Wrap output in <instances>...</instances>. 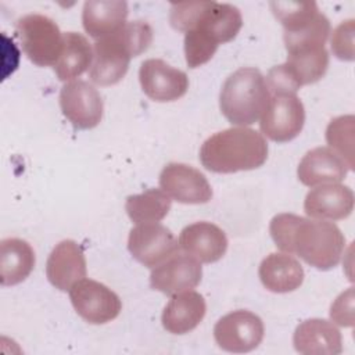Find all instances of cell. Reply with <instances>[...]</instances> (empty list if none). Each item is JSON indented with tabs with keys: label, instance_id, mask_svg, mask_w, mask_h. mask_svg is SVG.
Listing matches in <instances>:
<instances>
[{
	"label": "cell",
	"instance_id": "obj_1",
	"mask_svg": "<svg viewBox=\"0 0 355 355\" xmlns=\"http://www.w3.org/2000/svg\"><path fill=\"white\" fill-rule=\"evenodd\" d=\"M169 21L172 28L184 32V55L189 68L208 62L218 46L233 40L243 25L237 7L216 1L172 4Z\"/></svg>",
	"mask_w": 355,
	"mask_h": 355
},
{
	"label": "cell",
	"instance_id": "obj_2",
	"mask_svg": "<svg viewBox=\"0 0 355 355\" xmlns=\"http://www.w3.org/2000/svg\"><path fill=\"white\" fill-rule=\"evenodd\" d=\"M269 233L279 250L298 255L319 270L337 266L345 248L340 227L323 219L311 220L294 214H277L270 220Z\"/></svg>",
	"mask_w": 355,
	"mask_h": 355
},
{
	"label": "cell",
	"instance_id": "obj_3",
	"mask_svg": "<svg viewBox=\"0 0 355 355\" xmlns=\"http://www.w3.org/2000/svg\"><path fill=\"white\" fill-rule=\"evenodd\" d=\"M151 42L153 28L146 21L125 22L112 33L97 39L89 69L92 82L100 86L118 83L126 75L130 60L144 53Z\"/></svg>",
	"mask_w": 355,
	"mask_h": 355
},
{
	"label": "cell",
	"instance_id": "obj_4",
	"mask_svg": "<svg viewBox=\"0 0 355 355\" xmlns=\"http://www.w3.org/2000/svg\"><path fill=\"white\" fill-rule=\"evenodd\" d=\"M268 143L255 129L229 128L209 136L200 148L202 166L215 173L251 171L263 165Z\"/></svg>",
	"mask_w": 355,
	"mask_h": 355
},
{
	"label": "cell",
	"instance_id": "obj_5",
	"mask_svg": "<svg viewBox=\"0 0 355 355\" xmlns=\"http://www.w3.org/2000/svg\"><path fill=\"white\" fill-rule=\"evenodd\" d=\"M269 98L270 93L259 69L244 67L225 80L219 94V107L232 125L247 126L262 116Z\"/></svg>",
	"mask_w": 355,
	"mask_h": 355
},
{
	"label": "cell",
	"instance_id": "obj_6",
	"mask_svg": "<svg viewBox=\"0 0 355 355\" xmlns=\"http://www.w3.org/2000/svg\"><path fill=\"white\" fill-rule=\"evenodd\" d=\"M269 6L284 28L283 40L287 54L324 47L330 22L315 1H270Z\"/></svg>",
	"mask_w": 355,
	"mask_h": 355
},
{
	"label": "cell",
	"instance_id": "obj_7",
	"mask_svg": "<svg viewBox=\"0 0 355 355\" xmlns=\"http://www.w3.org/2000/svg\"><path fill=\"white\" fill-rule=\"evenodd\" d=\"M15 31L24 53L33 64L55 65L62 51L64 33L51 18L42 14L24 15L17 21Z\"/></svg>",
	"mask_w": 355,
	"mask_h": 355
},
{
	"label": "cell",
	"instance_id": "obj_8",
	"mask_svg": "<svg viewBox=\"0 0 355 355\" xmlns=\"http://www.w3.org/2000/svg\"><path fill=\"white\" fill-rule=\"evenodd\" d=\"M304 122V104L295 93H272L259 128L268 139L286 143L301 133Z\"/></svg>",
	"mask_w": 355,
	"mask_h": 355
},
{
	"label": "cell",
	"instance_id": "obj_9",
	"mask_svg": "<svg viewBox=\"0 0 355 355\" xmlns=\"http://www.w3.org/2000/svg\"><path fill=\"white\" fill-rule=\"evenodd\" d=\"M263 331V322L258 315L245 309H237L216 322L214 338L223 351L244 354L261 344Z\"/></svg>",
	"mask_w": 355,
	"mask_h": 355
},
{
	"label": "cell",
	"instance_id": "obj_10",
	"mask_svg": "<svg viewBox=\"0 0 355 355\" xmlns=\"http://www.w3.org/2000/svg\"><path fill=\"white\" fill-rule=\"evenodd\" d=\"M69 298L76 313L92 324H104L114 320L121 309L119 297L105 284L82 279L69 290Z\"/></svg>",
	"mask_w": 355,
	"mask_h": 355
},
{
	"label": "cell",
	"instance_id": "obj_11",
	"mask_svg": "<svg viewBox=\"0 0 355 355\" xmlns=\"http://www.w3.org/2000/svg\"><path fill=\"white\" fill-rule=\"evenodd\" d=\"M179 243L173 233L158 222L139 223L129 232L128 250L132 257L147 268H155L176 252Z\"/></svg>",
	"mask_w": 355,
	"mask_h": 355
},
{
	"label": "cell",
	"instance_id": "obj_12",
	"mask_svg": "<svg viewBox=\"0 0 355 355\" xmlns=\"http://www.w3.org/2000/svg\"><path fill=\"white\" fill-rule=\"evenodd\" d=\"M60 107L75 129L96 128L103 118V98L86 80H71L61 87Z\"/></svg>",
	"mask_w": 355,
	"mask_h": 355
},
{
	"label": "cell",
	"instance_id": "obj_13",
	"mask_svg": "<svg viewBox=\"0 0 355 355\" xmlns=\"http://www.w3.org/2000/svg\"><path fill=\"white\" fill-rule=\"evenodd\" d=\"M159 186L182 204H205L212 198V189L204 173L187 164H166L159 173Z\"/></svg>",
	"mask_w": 355,
	"mask_h": 355
},
{
	"label": "cell",
	"instance_id": "obj_14",
	"mask_svg": "<svg viewBox=\"0 0 355 355\" xmlns=\"http://www.w3.org/2000/svg\"><path fill=\"white\" fill-rule=\"evenodd\" d=\"M139 80L144 94L158 103L175 101L184 96L189 89L186 72L159 58H148L141 62Z\"/></svg>",
	"mask_w": 355,
	"mask_h": 355
},
{
	"label": "cell",
	"instance_id": "obj_15",
	"mask_svg": "<svg viewBox=\"0 0 355 355\" xmlns=\"http://www.w3.org/2000/svg\"><path fill=\"white\" fill-rule=\"evenodd\" d=\"M201 277L200 261L189 254L176 252L151 270L150 286L166 295H175L197 287Z\"/></svg>",
	"mask_w": 355,
	"mask_h": 355
},
{
	"label": "cell",
	"instance_id": "obj_16",
	"mask_svg": "<svg viewBox=\"0 0 355 355\" xmlns=\"http://www.w3.org/2000/svg\"><path fill=\"white\" fill-rule=\"evenodd\" d=\"M179 247L200 262L211 263L219 261L227 250L225 232L211 222H194L182 229Z\"/></svg>",
	"mask_w": 355,
	"mask_h": 355
},
{
	"label": "cell",
	"instance_id": "obj_17",
	"mask_svg": "<svg viewBox=\"0 0 355 355\" xmlns=\"http://www.w3.org/2000/svg\"><path fill=\"white\" fill-rule=\"evenodd\" d=\"M46 276L58 290L67 291L86 277V259L80 245L73 240L60 241L46 262Z\"/></svg>",
	"mask_w": 355,
	"mask_h": 355
},
{
	"label": "cell",
	"instance_id": "obj_18",
	"mask_svg": "<svg viewBox=\"0 0 355 355\" xmlns=\"http://www.w3.org/2000/svg\"><path fill=\"white\" fill-rule=\"evenodd\" d=\"M354 209V193L340 183L320 184L311 189L304 201V211L316 219L338 220L351 215Z\"/></svg>",
	"mask_w": 355,
	"mask_h": 355
},
{
	"label": "cell",
	"instance_id": "obj_19",
	"mask_svg": "<svg viewBox=\"0 0 355 355\" xmlns=\"http://www.w3.org/2000/svg\"><path fill=\"white\" fill-rule=\"evenodd\" d=\"M347 162L330 147H316L308 151L298 164V180L309 187L338 183L348 173Z\"/></svg>",
	"mask_w": 355,
	"mask_h": 355
},
{
	"label": "cell",
	"instance_id": "obj_20",
	"mask_svg": "<svg viewBox=\"0 0 355 355\" xmlns=\"http://www.w3.org/2000/svg\"><path fill=\"white\" fill-rule=\"evenodd\" d=\"M297 352L305 355H337L343 351L340 330L329 320L312 318L301 322L293 336Z\"/></svg>",
	"mask_w": 355,
	"mask_h": 355
},
{
	"label": "cell",
	"instance_id": "obj_21",
	"mask_svg": "<svg viewBox=\"0 0 355 355\" xmlns=\"http://www.w3.org/2000/svg\"><path fill=\"white\" fill-rule=\"evenodd\" d=\"M207 305L197 291H183L172 295L161 316L162 326L172 334H186L196 329L204 319Z\"/></svg>",
	"mask_w": 355,
	"mask_h": 355
},
{
	"label": "cell",
	"instance_id": "obj_22",
	"mask_svg": "<svg viewBox=\"0 0 355 355\" xmlns=\"http://www.w3.org/2000/svg\"><path fill=\"white\" fill-rule=\"evenodd\" d=\"M263 287L272 293H290L304 282L301 263L290 254L272 252L262 259L258 270Z\"/></svg>",
	"mask_w": 355,
	"mask_h": 355
},
{
	"label": "cell",
	"instance_id": "obj_23",
	"mask_svg": "<svg viewBox=\"0 0 355 355\" xmlns=\"http://www.w3.org/2000/svg\"><path fill=\"white\" fill-rule=\"evenodd\" d=\"M128 12V3L122 0H87L82 10V24L97 40L121 28L126 22Z\"/></svg>",
	"mask_w": 355,
	"mask_h": 355
},
{
	"label": "cell",
	"instance_id": "obj_24",
	"mask_svg": "<svg viewBox=\"0 0 355 355\" xmlns=\"http://www.w3.org/2000/svg\"><path fill=\"white\" fill-rule=\"evenodd\" d=\"M36 258L31 244L22 239L8 237L0 243V283L15 286L32 272Z\"/></svg>",
	"mask_w": 355,
	"mask_h": 355
},
{
	"label": "cell",
	"instance_id": "obj_25",
	"mask_svg": "<svg viewBox=\"0 0 355 355\" xmlns=\"http://www.w3.org/2000/svg\"><path fill=\"white\" fill-rule=\"evenodd\" d=\"M93 62V49L89 40L78 32L64 33V46L54 71L60 80L67 82L80 76Z\"/></svg>",
	"mask_w": 355,
	"mask_h": 355
},
{
	"label": "cell",
	"instance_id": "obj_26",
	"mask_svg": "<svg viewBox=\"0 0 355 355\" xmlns=\"http://www.w3.org/2000/svg\"><path fill=\"white\" fill-rule=\"evenodd\" d=\"M172 205L171 197L162 189H148L126 198L125 209L135 223H153L164 219Z\"/></svg>",
	"mask_w": 355,
	"mask_h": 355
},
{
	"label": "cell",
	"instance_id": "obj_27",
	"mask_svg": "<svg viewBox=\"0 0 355 355\" xmlns=\"http://www.w3.org/2000/svg\"><path fill=\"white\" fill-rule=\"evenodd\" d=\"M354 115H343L334 118L326 129V140L348 165L354 166Z\"/></svg>",
	"mask_w": 355,
	"mask_h": 355
},
{
	"label": "cell",
	"instance_id": "obj_28",
	"mask_svg": "<svg viewBox=\"0 0 355 355\" xmlns=\"http://www.w3.org/2000/svg\"><path fill=\"white\" fill-rule=\"evenodd\" d=\"M354 19H348L341 22L331 33L330 46L333 54L345 61L354 60Z\"/></svg>",
	"mask_w": 355,
	"mask_h": 355
},
{
	"label": "cell",
	"instance_id": "obj_29",
	"mask_svg": "<svg viewBox=\"0 0 355 355\" xmlns=\"http://www.w3.org/2000/svg\"><path fill=\"white\" fill-rule=\"evenodd\" d=\"M330 318L340 326L351 327L354 324V288L349 287L341 293L330 306Z\"/></svg>",
	"mask_w": 355,
	"mask_h": 355
}]
</instances>
